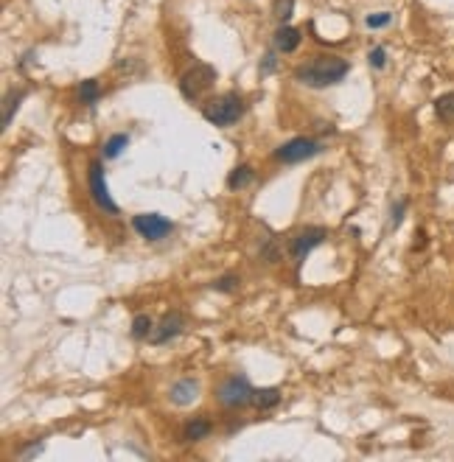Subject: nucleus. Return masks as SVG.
Returning a JSON list of instances; mask_svg holds the SVG:
<instances>
[{"label": "nucleus", "mask_w": 454, "mask_h": 462, "mask_svg": "<svg viewBox=\"0 0 454 462\" xmlns=\"http://www.w3.org/2000/svg\"><path fill=\"white\" fill-rule=\"evenodd\" d=\"M295 76L309 87H328V84H337L348 76V62L340 56H317L314 62L298 67Z\"/></svg>", "instance_id": "nucleus-1"}, {"label": "nucleus", "mask_w": 454, "mask_h": 462, "mask_svg": "<svg viewBox=\"0 0 454 462\" xmlns=\"http://www.w3.org/2000/svg\"><path fill=\"white\" fill-rule=\"evenodd\" d=\"M241 112H244V101H241L238 93H225V96L208 101V104H205V109H202L205 120H211V123H216V126H230V123H236V120L241 118Z\"/></svg>", "instance_id": "nucleus-2"}, {"label": "nucleus", "mask_w": 454, "mask_h": 462, "mask_svg": "<svg viewBox=\"0 0 454 462\" xmlns=\"http://www.w3.org/2000/svg\"><path fill=\"white\" fill-rule=\"evenodd\" d=\"M216 81V67L214 65H194L183 78H180V90L185 98H199L205 90Z\"/></svg>", "instance_id": "nucleus-3"}, {"label": "nucleus", "mask_w": 454, "mask_h": 462, "mask_svg": "<svg viewBox=\"0 0 454 462\" xmlns=\"http://www.w3.org/2000/svg\"><path fill=\"white\" fill-rule=\"evenodd\" d=\"M253 387L250 381H247L244 375H230L227 381L219 387V403L222 406H230V409H238V406H247V403H253Z\"/></svg>", "instance_id": "nucleus-4"}, {"label": "nucleus", "mask_w": 454, "mask_h": 462, "mask_svg": "<svg viewBox=\"0 0 454 462\" xmlns=\"http://www.w3.org/2000/svg\"><path fill=\"white\" fill-rule=\"evenodd\" d=\"M314 154H320V143H314L309 138H292V140L283 143L275 151V160H280V162H303V160H309Z\"/></svg>", "instance_id": "nucleus-5"}, {"label": "nucleus", "mask_w": 454, "mask_h": 462, "mask_svg": "<svg viewBox=\"0 0 454 462\" xmlns=\"http://www.w3.org/2000/svg\"><path fill=\"white\" fill-rule=\"evenodd\" d=\"M132 224L146 241H160V238H166L174 230V224L169 219H163L160 213H141V216L132 219Z\"/></svg>", "instance_id": "nucleus-6"}, {"label": "nucleus", "mask_w": 454, "mask_h": 462, "mask_svg": "<svg viewBox=\"0 0 454 462\" xmlns=\"http://www.w3.org/2000/svg\"><path fill=\"white\" fill-rule=\"evenodd\" d=\"M90 196H93V202H96L101 210H107V213H118V204L112 202V196H110V191H107L104 171H101V162H99V160L90 162Z\"/></svg>", "instance_id": "nucleus-7"}, {"label": "nucleus", "mask_w": 454, "mask_h": 462, "mask_svg": "<svg viewBox=\"0 0 454 462\" xmlns=\"http://www.w3.org/2000/svg\"><path fill=\"white\" fill-rule=\"evenodd\" d=\"M322 238H325V230H322V227H306V230H300V233L292 238V258H295V264H303L309 252L322 244Z\"/></svg>", "instance_id": "nucleus-8"}, {"label": "nucleus", "mask_w": 454, "mask_h": 462, "mask_svg": "<svg viewBox=\"0 0 454 462\" xmlns=\"http://www.w3.org/2000/svg\"><path fill=\"white\" fill-rule=\"evenodd\" d=\"M183 325H185V319H183V314H166L163 317V322L157 325V330H152V336L149 339L154 342V345H163V342H169L172 336H177L180 330H183Z\"/></svg>", "instance_id": "nucleus-9"}, {"label": "nucleus", "mask_w": 454, "mask_h": 462, "mask_svg": "<svg viewBox=\"0 0 454 462\" xmlns=\"http://www.w3.org/2000/svg\"><path fill=\"white\" fill-rule=\"evenodd\" d=\"M298 45H300V31L292 28V25H280L278 34H275V48L283 51V54H292Z\"/></svg>", "instance_id": "nucleus-10"}, {"label": "nucleus", "mask_w": 454, "mask_h": 462, "mask_svg": "<svg viewBox=\"0 0 454 462\" xmlns=\"http://www.w3.org/2000/svg\"><path fill=\"white\" fill-rule=\"evenodd\" d=\"M196 392H199V384L194 381V378H185V381H177L172 387V401L177 406H185V403H191L196 398Z\"/></svg>", "instance_id": "nucleus-11"}, {"label": "nucleus", "mask_w": 454, "mask_h": 462, "mask_svg": "<svg viewBox=\"0 0 454 462\" xmlns=\"http://www.w3.org/2000/svg\"><path fill=\"white\" fill-rule=\"evenodd\" d=\"M208 434H211V420L208 417H194V420H188L185 429H183V437L188 443H196V440L208 437Z\"/></svg>", "instance_id": "nucleus-12"}, {"label": "nucleus", "mask_w": 454, "mask_h": 462, "mask_svg": "<svg viewBox=\"0 0 454 462\" xmlns=\"http://www.w3.org/2000/svg\"><path fill=\"white\" fill-rule=\"evenodd\" d=\"M250 182H253V168H250V165L233 168L230 177H227V188H230V191H241V188H247Z\"/></svg>", "instance_id": "nucleus-13"}, {"label": "nucleus", "mask_w": 454, "mask_h": 462, "mask_svg": "<svg viewBox=\"0 0 454 462\" xmlns=\"http://www.w3.org/2000/svg\"><path fill=\"white\" fill-rule=\"evenodd\" d=\"M253 403L258 409H272L280 403V390L278 387H264V390H256L253 392Z\"/></svg>", "instance_id": "nucleus-14"}, {"label": "nucleus", "mask_w": 454, "mask_h": 462, "mask_svg": "<svg viewBox=\"0 0 454 462\" xmlns=\"http://www.w3.org/2000/svg\"><path fill=\"white\" fill-rule=\"evenodd\" d=\"M127 146H130V135H112V138L104 143V157H107V160H115Z\"/></svg>", "instance_id": "nucleus-15"}, {"label": "nucleus", "mask_w": 454, "mask_h": 462, "mask_svg": "<svg viewBox=\"0 0 454 462\" xmlns=\"http://www.w3.org/2000/svg\"><path fill=\"white\" fill-rule=\"evenodd\" d=\"M435 112L440 120H454V93H446L435 101Z\"/></svg>", "instance_id": "nucleus-16"}, {"label": "nucleus", "mask_w": 454, "mask_h": 462, "mask_svg": "<svg viewBox=\"0 0 454 462\" xmlns=\"http://www.w3.org/2000/svg\"><path fill=\"white\" fill-rule=\"evenodd\" d=\"M152 330H154V322L146 314H138L135 322H132V336H135V339H146V336H152Z\"/></svg>", "instance_id": "nucleus-17"}, {"label": "nucleus", "mask_w": 454, "mask_h": 462, "mask_svg": "<svg viewBox=\"0 0 454 462\" xmlns=\"http://www.w3.org/2000/svg\"><path fill=\"white\" fill-rule=\"evenodd\" d=\"M79 96H81V101H85V104H96L99 96H101V90H99V84H96L93 78H87V81H81Z\"/></svg>", "instance_id": "nucleus-18"}, {"label": "nucleus", "mask_w": 454, "mask_h": 462, "mask_svg": "<svg viewBox=\"0 0 454 462\" xmlns=\"http://www.w3.org/2000/svg\"><path fill=\"white\" fill-rule=\"evenodd\" d=\"M292 12H295V0H275V17L280 23H286L289 17H292Z\"/></svg>", "instance_id": "nucleus-19"}, {"label": "nucleus", "mask_w": 454, "mask_h": 462, "mask_svg": "<svg viewBox=\"0 0 454 462\" xmlns=\"http://www.w3.org/2000/svg\"><path fill=\"white\" fill-rule=\"evenodd\" d=\"M20 98H23V93H14V96H9L6 98V107H3V129L12 123V115L17 112V104H20Z\"/></svg>", "instance_id": "nucleus-20"}, {"label": "nucleus", "mask_w": 454, "mask_h": 462, "mask_svg": "<svg viewBox=\"0 0 454 462\" xmlns=\"http://www.w3.org/2000/svg\"><path fill=\"white\" fill-rule=\"evenodd\" d=\"M367 28H384V25H390L393 23V14L390 12H379V14H367Z\"/></svg>", "instance_id": "nucleus-21"}, {"label": "nucleus", "mask_w": 454, "mask_h": 462, "mask_svg": "<svg viewBox=\"0 0 454 462\" xmlns=\"http://www.w3.org/2000/svg\"><path fill=\"white\" fill-rule=\"evenodd\" d=\"M214 288H216V291L230 294V291H236V288H238V277H236V275H222V277L214 283Z\"/></svg>", "instance_id": "nucleus-22"}, {"label": "nucleus", "mask_w": 454, "mask_h": 462, "mask_svg": "<svg viewBox=\"0 0 454 462\" xmlns=\"http://www.w3.org/2000/svg\"><path fill=\"white\" fill-rule=\"evenodd\" d=\"M367 59H370V65H373V67L382 70V67L387 65V51H384V48H373V51L367 54Z\"/></svg>", "instance_id": "nucleus-23"}, {"label": "nucleus", "mask_w": 454, "mask_h": 462, "mask_svg": "<svg viewBox=\"0 0 454 462\" xmlns=\"http://www.w3.org/2000/svg\"><path fill=\"white\" fill-rule=\"evenodd\" d=\"M404 207H406V202H398V204L393 207V219H390V224H393V227H398V224H401V219H404Z\"/></svg>", "instance_id": "nucleus-24"}, {"label": "nucleus", "mask_w": 454, "mask_h": 462, "mask_svg": "<svg viewBox=\"0 0 454 462\" xmlns=\"http://www.w3.org/2000/svg\"><path fill=\"white\" fill-rule=\"evenodd\" d=\"M39 451H43V445L37 443V445H28V448L23 451V456H34V454H39Z\"/></svg>", "instance_id": "nucleus-25"}]
</instances>
